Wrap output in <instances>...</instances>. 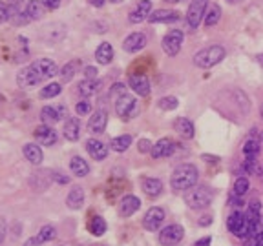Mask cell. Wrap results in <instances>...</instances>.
Instances as JSON below:
<instances>
[{
	"instance_id": "obj_1",
	"label": "cell",
	"mask_w": 263,
	"mask_h": 246,
	"mask_svg": "<svg viewBox=\"0 0 263 246\" xmlns=\"http://www.w3.org/2000/svg\"><path fill=\"white\" fill-rule=\"evenodd\" d=\"M57 73H59V70H57V66H55L53 60L42 59V60H37V62H33V64H29L27 68L18 71L16 82H18L20 88L27 90V88L42 84L44 81H49V79L55 77Z\"/></svg>"
},
{
	"instance_id": "obj_2",
	"label": "cell",
	"mask_w": 263,
	"mask_h": 246,
	"mask_svg": "<svg viewBox=\"0 0 263 246\" xmlns=\"http://www.w3.org/2000/svg\"><path fill=\"white\" fill-rule=\"evenodd\" d=\"M199 177L198 168L194 164H181L174 170L172 177H170V186H172L174 192H179V190H190L192 186H196Z\"/></svg>"
},
{
	"instance_id": "obj_3",
	"label": "cell",
	"mask_w": 263,
	"mask_h": 246,
	"mask_svg": "<svg viewBox=\"0 0 263 246\" xmlns=\"http://www.w3.org/2000/svg\"><path fill=\"white\" fill-rule=\"evenodd\" d=\"M223 59H225V48L223 46H209L205 49H199L198 53L194 55V64L201 70H209L212 66L220 64Z\"/></svg>"
},
{
	"instance_id": "obj_4",
	"label": "cell",
	"mask_w": 263,
	"mask_h": 246,
	"mask_svg": "<svg viewBox=\"0 0 263 246\" xmlns=\"http://www.w3.org/2000/svg\"><path fill=\"white\" fill-rule=\"evenodd\" d=\"M212 197H214L212 190H209V188H205V186H192L190 190L185 192V195H183L187 206H190V208H194V210L209 206V204L212 203Z\"/></svg>"
},
{
	"instance_id": "obj_5",
	"label": "cell",
	"mask_w": 263,
	"mask_h": 246,
	"mask_svg": "<svg viewBox=\"0 0 263 246\" xmlns=\"http://www.w3.org/2000/svg\"><path fill=\"white\" fill-rule=\"evenodd\" d=\"M207 7H209V0H192L190 2L187 11V22L190 29H196L201 24V20L207 15Z\"/></svg>"
},
{
	"instance_id": "obj_6",
	"label": "cell",
	"mask_w": 263,
	"mask_h": 246,
	"mask_svg": "<svg viewBox=\"0 0 263 246\" xmlns=\"http://www.w3.org/2000/svg\"><path fill=\"white\" fill-rule=\"evenodd\" d=\"M161 46L165 49V53L170 55V57H176L179 51H181L183 46V31L181 29H170V31L163 37Z\"/></svg>"
},
{
	"instance_id": "obj_7",
	"label": "cell",
	"mask_w": 263,
	"mask_h": 246,
	"mask_svg": "<svg viewBox=\"0 0 263 246\" xmlns=\"http://www.w3.org/2000/svg\"><path fill=\"white\" fill-rule=\"evenodd\" d=\"M183 236H185V230L181 225H168L159 234V243L163 246H176L177 243H181Z\"/></svg>"
},
{
	"instance_id": "obj_8",
	"label": "cell",
	"mask_w": 263,
	"mask_h": 246,
	"mask_svg": "<svg viewBox=\"0 0 263 246\" xmlns=\"http://www.w3.org/2000/svg\"><path fill=\"white\" fill-rule=\"evenodd\" d=\"M227 228L231 234H234L236 237H247L249 236V223L245 219V215H242L240 212L234 214L227 219Z\"/></svg>"
},
{
	"instance_id": "obj_9",
	"label": "cell",
	"mask_w": 263,
	"mask_h": 246,
	"mask_svg": "<svg viewBox=\"0 0 263 246\" xmlns=\"http://www.w3.org/2000/svg\"><path fill=\"white\" fill-rule=\"evenodd\" d=\"M163 221H165V212H163V208L154 206V208H150L146 212L145 219H143V225H145V228L148 232H157L161 228Z\"/></svg>"
},
{
	"instance_id": "obj_10",
	"label": "cell",
	"mask_w": 263,
	"mask_h": 246,
	"mask_svg": "<svg viewBox=\"0 0 263 246\" xmlns=\"http://www.w3.org/2000/svg\"><path fill=\"white\" fill-rule=\"evenodd\" d=\"M135 106H137L135 97L128 95V93L115 101V112H117V115L121 119H130V117H132V113H134Z\"/></svg>"
},
{
	"instance_id": "obj_11",
	"label": "cell",
	"mask_w": 263,
	"mask_h": 246,
	"mask_svg": "<svg viewBox=\"0 0 263 246\" xmlns=\"http://www.w3.org/2000/svg\"><path fill=\"white\" fill-rule=\"evenodd\" d=\"M44 11H46V5H44L42 0H29L24 7V22H29V20H38L44 16Z\"/></svg>"
},
{
	"instance_id": "obj_12",
	"label": "cell",
	"mask_w": 263,
	"mask_h": 246,
	"mask_svg": "<svg viewBox=\"0 0 263 246\" xmlns=\"http://www.w3.org/2000/svg\"><path fill=\"white\" fill-rule=\"evenodd\" d=\"M176 151V144H174V140L172 139H161V140H157L156 144L152 146V157L154 159H165V157H170Z\"/></svg>"
},
{
	"instance_id": "obj_13",
	"label": "cell",
	"mask_w": 263,
	"mask_h": 246,
	"mask_svg": "<svg viewBox=\"0 0 263 246\" xmlns=\"http://www.w3.org/2000/svg\"><path fill=\"white\" fill-rule=\"evenodd\" d=\"M152 13V0H141L137 2L134 9L130 11V22H134V24H139V22L146 20Z\"/></svg>"
},
{
	"instance_id": "obj_14",
	"label": "cell",
	"mask_w": 263,
	"mask_h": 246,
	"mask_svg": "<svg viewBox=\"0 0 263 246\" xmlns=\"http://www.w3.org/2000/svg\"><path fill=\"white\" fill-rule=\"evenodd\" d=\"M66 117V108L64 106H44L40 112V119L44 124H55Z\"/></svg>"
},
{
	"instance_id": "obj_15",
	"label": "cell",
	"mask_w": 263,
	"mask_h": 246,
	"mask_svg": "<svg viewBox=\"0 0 263 246\" xmlns=\"http://www.w3.org/2000/svg\"><path fill=\"white\" fill-rule=\"evenodd\" d=\"M145 46H146V35H143V33H130L123 42L124 51H128V53H137Z\"/></svg>"
},
{
	"instance_id": "obj_16",
	"label": "cell",
	"mask_w": 263,
	"mask_h": 246,
	"mask_svg": "<svg viewBox=\"0 0 263 246\" xmlns=\"http://www.w3.org/2000/svg\"><path fill=\"white\" fill-rule=\"evenodd\" d=\"M57 133H55V129H51L48 124H42V126H38L35 129V140H37L38 144H44V146H53L57 142Z\"/></svg>"
},
{
	"instance_id": "obj_17",
	"label": "cell",
	"mask_w": 263,
	"mask_h": 246,
	"mask_svg": "<svg viewBox=\"0 0 263 246\" xmlns=\"http://www.w3.org/2000/svg\"><path fill=\"white\" fill-rule=\"evenodd\" d=\"M141 206V201L135 195H124L119 203V215L121 217H130L132 214H135Z\"/></svg>"
},
{
	"instance_id": "obj_18",
	"label": "cell",
	"mask_w": 263,
	"mask_h": 246,
	"mask_svg": "<svg viewBox=\"0 0 263 246\" xmlns=\"http://www.w3.org/2000/svg\"><path fill=\"white\" fill-rule=\"evenodd\" d=\"M86 150L88 153L91 155V159H95V161H104L108 157V148L102 140H97V139H90L86 142Z\"/></svg>"
},
{
	"instance_id": "obj_19",
	"label": "cell",
	"mask_w": 263,
	"mask_h": 246,
	"mask_svg": "<svg viewBox=\"0 0 263 246\" xmlns=\"http://www.w3.org/2000/svg\"><path fill=\"white\" fill-rule=\"evenodd\" d=\"M106 124H108L106 112L104 110H97L90 117V121H88V128H90L91 133H102L106 129Z\"/></svg>"
},
{
	"instance_id": "obj_20",
	"label": "cell",
	"mask_w": 263,
	"mask_h": 246,
	"mask_svg": "<svg viewBox=\"0 0 263 246\" xmlns=\"http://www.w3.org/2000/svg\"><path fill=\"white\" fill-rule=\"evenodd\" d=\"M179 18L177 15V11H172V9H156L152 11L150 16H148V22H161V24H172Z\"/></svg>"
},
{
	"instance_id": "obj_21",
	"label": "cell",
	"mask_w": 263,
	"mask_h": 246,
	"mask_svg": "<svg viewBox=\"0 0 263 246\" xmlns=\"http://www.w3.org/2000/svg\"><path fill=\"white\" fill-rule=\"evenodd\" d=\"M130 88L137 93V95H150V82H148V79L143 75H130Z\"/></svg>"
},
{
	"instance_id": "obj_22",
	"label": "cell",
	"mask_w": 263,
	"mask_h": 246,
	"mask_svg": "<svg viewBox=\"0 0 263 246\" xmlns=\"http://www.w3.org/2000/svg\"><path fill=\"white\" fill-rule=\"evenodd\" d=\"M62 133L68 140H79L81 137V123H79V119H68L64 124V128H62Z\"/></svg>"
},
{
	"instance_id": "obj_23",
	"label": "cell",
	"mask_w": 263,
	"mask_h": 246,
	"mask_svg": "<svg viewBox=\"0 0 263 246\" xmlns=\"http://www.w3.org/2000/svg\"><path fill=\"white\" fill-rule=\"evenodd\" d=\"M66 203H68V208L71 210H79L84 203V190L81 186H73L66 197Z\"/></svg>"
},
{
	"instance_id": "obj_24",
	"label": "cell",
	"mask_w": 263,
	"mask_h": 246,
	"mask_svg": "<svg viewBox=\"0 0 263 246\" xmlns=\"http://www.w3.org/2000/svg\"><path fill=\"white\" fill-rule=\"evenodd\" d=\"M95 60L99 64L106 66L113 60V49L110 46V42H102L99 44V48L95 49Z\"/></svg>"
},
{
	"instance_id": "obj_25",
	"label": "cell",
	"mask_w": 263,
	"mask_h": 246,
	"mask_svg": "<svg viewBox=\"0 0 263 246\" xmlns=\"http://www.w3.org/2000/svg\"><path fill=\"white\" fill-rule=\"evenodd\" d=\"M174 128L179 135H181L183 139H192L194 137V124L185 117H179L176 119V123H174Z\"/></svg>"
},
{
	"instance_id": "obj_26",
	"label": "cell",
	"mask_w": 263,
	"mask_h": 246,
	"mask_svg": "<svg viewBox=\"0 0 263 246\" xmlns=\"http://www.w3.org/2000/svg\"><path fill=\"white\" fill-rule=\"evenodd\" d=\"M22 153H24V157H26L31 164L37 166L42 162V150H40V146L38 144H26L22 148Z\"/></svg>"
},
{
	"instance_id": "obj_27",
	"label": "cell",
	"mask_w": 263,
	"mask_h": 246,
	"mask_svg": "<svg viewBox=\"0 0 263 246\" xmlns=\"http://www.w3.org/2000/svg\"><path fill=\"white\" fill-rule=\"evenodd\" d=\"M70 170L77 177H86L90 173V166H88V162L82 157H73L70 161Z\"/></svg>"
},
{
	"instance_id": "obj_28",
	"label": "cell",
	"mask_w": 263,
	"mask_h": 246,
	"mask_svg": "<svg viewBox=\"0 0 263 246\" xmlns=\"http://www.w3.org/2000/svg\"><path fill=\"white\" fill-rule=\"evenodd\" d=\"M163 190V182L159 179H143V192L148 197H157Z\"/></svg>"
},
{
	"instance_id": "obj_29",
	"label": "cell",
	"mask_w": 263,
	"mask_h": 246,
	"mask_svg": "<svg viewBox=\"0 0 263 246\" xmlns=\"http://www.w3.org/2000/svg\"><path fill=\"white\" fill-rule=\"evenodd\" d=\"M130 146H132V135H119V137L112 139V142H110V148L113 151H117V153L126 151Z\"/></svg>"
},
{
	"instance_id": "obj_30",
	"label": "cell",
	"mask_w": 263,
	"mask_h": 246,
	"mask_svg": "<svg viewBox=\"0 0 263 246\" xmlns=\"http://www.w3.org/2000/svg\"><path fill=\"white\" fill-rule=\"evenodd\" d=\"M97 90H99V82L90 81V79H84L81 84L77 86V91H79V95L81 97H91Z\"/></svg>"
},
{
	"instance_id": "obj_31",
	"label": "cell",
	"mask_w": 263,
	"mask_h": 246,
	"mask_svg": "<svg viewBox=\"0 0 263 246\" xmlns=\"http://www.w3.org/2000/svg\"><path fill=\"white\" fill-rule=\"evenodd\" d=\"M260 150H262V146H260V142L256 139H249L247 142L243 144V153H245V157H249V159H256Z\"/></svg>"
},
{
	"instance_id": "obj_32",
	"label": "cell",
	"mask_w": 263,
	"mask_h": 246,
	"mask_svg": "<svg viewBox=\"0 0 263 246\" xmlns=\"http://www.w3.org/2000/svg\"><path fill=\"white\" fill-rule=\"evenodd\" d=\"M106 228H108L106 221L102 219V217H99V215H95V217L90 221V232L93 236H102V234L106 232Z\"/></svg>"
},
{
	"instance_id": "obj_33",
	"label": "cell",
	"mask_w": 263,
	"mask_h": 246,
	"mask_svg": "<svg viewBox=\"0 0 263 246\" xmlns=\"http://www.w3.org/2000/svg\"><path fill=\"white\" fill-rule=\"evenodd\" d=\"M220 16H221V9L220 5H212L209 11H207V15H205V26H216L218 22H220Z\"/></svg>"
},
{
	"instance_id": "obj_34",
	"label": "cell",
	"mask_w": 263,
	"mask_h": 246,
	"mask_svg": "<svg viewBox=\"0 0 263 246\" xmlns=\"http://www.w3.org/2000/svg\"><path fill=\"white\" fill-rule=\"evenodd\" d=\"M60 91H62V86L59 82H51V84L44 86L42 90H40V97L42 99H53V97L60 95Z\"/></svg>"
},
{
	"instance_id": "obj_35",
	"label": "cell",
	"mask_w": 263,
	"mask_h": 246,
	"mask_svg": "<svg viewBox=\"0 0 263 246\" xmlns=\"http://www.w3.org/2000/svg\"><path fill=\"white\" fill-rule=\"evenodd\" d=\"M55 236H57V230H55V226L46 225V226H42V228L38 230L37 239L40 243H48V241H51V239H55Z\"/></svg>"
},
{
	"instance_id": "obj_36",
	"label": "cell",
	"mask_w": 263,
	"mask_h": 246,
	"mask_svg": "<svg viewBox=\"0 0 263 246\" xmlns=\"http://www.w3.org/2000/svg\"><path fill=\"white\" fill-rule=\"evenodd\" d=\"M249 188H251V182H249L247 177H240V179H236V182H234V195L242 197V195H245V193L249 192Z\"/></svg>"
},
{
	"instance_id": "obj_37",
	"label": "cell",
	"mask_w": 263,
	"mask_h": 246,
	"mask_svg": "<svg viewBox=\"0 0 263 246\" xmlns=\"http://www.w3.org/2000/svg\"><path fill=\"white\" fill-rule=\"evenodd\" d=\"M262 215V204L260 201H253V203H249V210H247V215H245V219L247 221H253L256 217Z\"/></svg>"
},
{
	"instance_id": "obj_38",
	"label": "cell",
	"mask_w": 263,
	"mask_h": 246,
	"mask_svg": "<svg viewBox=\"0 0 263 246\" xmlns=\"http://www.w3.org/2000/svg\"><path fill=\"white\" fill-rule=\"evenodd\" d=\"M75 70H77V62H70V64H66L64 68L59 71L60 79H62L64 82L71 81V79H73V75H75Z\"/></svg>"
},
{
	"instance_id": "obj_39",
	"label": "cell",
	"mask_w": 263,
	"mask_h": 246,
	"mask_svg": "<svg viewBox=\"0 0 263 246\" xmlns=\"http://www.w3.org/2000/svg\"><path fill=\"white\" fill-rule=\"evenodd\" d=\"M179 106V101H177L176 97H163L161 101H159V108L165 110V112H170V110H176Z\"/></svg>"
},
{
	"instance_id": "obj_40",
	"label": "cell",
	"mask_w": 263,
	"mask_h": 246,
	"mask_svg": "<svg viewBox=\"0 0 263 246\" xmlns=\"http://www.w3.org/2000/svg\"><path fill=\"white\" fill-rule=\"evenodd\" d=\"M247 223H249V236H260V234H262V230H263L262 215L253 221H247Z\"/></svg>"
},
{
	"instance_id": "obj_41",
	"label": "cell",
	"mask_w": 263,
	"mask_h": 246,
	"mask_svg": "<svg viewBox=\"0 0 263 246\" xmlns=\"http://www.w3.org/2000/svg\"><path fill=\"white\" fill-rule=\"evenodd\" d=\"M123 95H126V93H124V84H121V82L113 84L112 90H110V97H112L113 101H117V99H121Z\"/></svg>"
},
{
	"instance_id": "obj_42",
	"label": "cell",
	"mask_w": 263,
	"mask_h": 246,
	"mask_svg": "<svg viewBox=\"0 0 263 246\" xmlns=\"http://www.w3.org/2000/svg\"><path fill=\"white\" fill-rule=\"evenodd\" d=\"M75 110H77V113H79V115H88V113L91 112V104L88 101H81L75 106Z\"/></svg>"
},
{
	"instance_id": "obj_43",
	"label": "cell",
	"mask_w": 263,
	"mask_h": 246,
	"mask_svg": "<svg viewBox=\"0 0 263 246\" xmlns=\"http://www.w3.org/2000/svg\"><path fill=\"white\" fill-rule=\"evenodd\" d=\"M242 170L245 171V173H254L256 171V159H245V162H243Z\"/></svg>"
},
{
	"instance_id": "obj_44",
	"label": "cell",
	"mask_w": 263,
	"mask_h": 246,
	"mask_svg": "<svg viewBox=\"0 0 263 246\" xmlns=\"http://www.w3.org/2000/svg\"><path fill=\"white\" fill-rule=\"evenodd\" d=\"M9 7H7V4H4L2 0H0V24H4L5 20H9Z\"/></svg>"
},
{
	"instance_id": "obj_45",
	"label": "cell",
	"mask_w": 263,
	"mask_h": 246,
	"mask_svg": "<svg viewBox=\"0 0 263 246\" xmlns=\"http://www.w3.org/2000/svg\"><path fill=\"white\" fill-rule=\"evenodd\" d=\"M152 142L148 139H141L139 140V146H137V148H139V151L141 153H148V151H152Z\"/></svg>"
},
{
	"instance_id": "obj_46",
	"label": "cell",
	"mask_w": 263,
	"mask_h": 246,
	"mask_svg": "<svg viewBox=\"0 0 263 246\" xmlns=\"http://www.w3.org/2000/svg\"><path fill=\"white\" fill-rule=\"evenodd\" d=\"M243 246H262V243H260L258 236H249V239L245 241V245Z\"/></svg>"
},
{
	"instance_id": "obj_47",
	"label": "cell",
	"mask_w": 263,
	"mask_h": 246,
	"mask_svg": "<svg viewBox=\"0 0 263 246\" xmlns=\"http://www.w3.org/2000/svg\"><path fill=\"white\" fill-rule=\"evenodd\" d=\"M5 232H7V226H5V221L0 217V246H2V243H4L5 239Z\"/></svg>"
},
{
	"instance_id": "obj_48",
	"label": "cell",
	"mask_w": 263,
	"mask_h": 246,
	"mask_svg": "<svg viewBox=\"0 0 263 246\" xmlns=\"http://www.w3.org/2000/svg\"><path fill=\"white\" fill-rule=\"evenodd\" d=\"M95 75H97V70L95 68H86V70H84V77H86V79H90V81H95Z\"/></svg>"
},
{
	"instance_id": "obj_49",
	"label": "cell",
	"mask_w": 263,
	"mask_h": 246,
	"mask_svg": "<svg viewBox=\"0 0 263 246\" xmlns=\"http://www.w3.org/2000/svg\"><path fill=\"white\" fill-rule=\"evenodd\" d=\"M42 2L46 7H49V9H55V7H59L60 5V0H42Z\"/></svg>"
},
{
	"instance_id": "obj_50",
	"label": "cell",
	"mask_w": 263,
	"mask_h": 246,
	"mask_svg": "<svg viewBox=\"0 0 263 246\" xmlns=\"http://www.w3.org/2000/svg\"><path fill=\"white\" fill-rule=\"evenodd\" d=\"M40 245V241H38L37 237H29L26 243H24V246H38Z\"/></svg>"
},
{
	"instance_id": "obj_51",
	"label": "cell",
	"mask_w": 263,
	"mask_h": 246,
	"mask_svg": "<svg viewBox=\"0 0 263 246\" xmlns=\"http://www.w3.org/2000/svg\"><path fill=\"white\" fill-rule=\"evenodd\" d=\"M55 181L60 182V184H66V182L70 181V179H68L66 175H60V173H57V175H55Z\"/></svg>"
},
{
	"instance_id": "obj_52",
	"label": "cell",
	"mask_w": 263,
	"mask_h": 246,
	"mask_svg": "<svg viewBox=\"0 0 263 246\" xmlns=\"http://www.w3.org/2000/svg\"><path fill=\"white\" fill-rule=\"evenodd\" d=\"M194 246H210V237H205V239H199Z\"/></svg>"
},
{
	"instance_id": "obj_53",
	"label": "cell",
	"mask_w": 263,
	"mask_h": 246,
	"mask_svg": "<svg viewBox=\"0 0 263 246\" xmlns=\"http://www.w3.org/2000/svg\"><path fill=\"white\" fill-rule=\"evenodd\" d=\"M88 2L93 4L95 7H102V5H104V0H88Z\"/></svg>"
},
{
	"instance_id": "obj_54",
	"label": "cell",
	"mask_w": 263,
	"mask_h": 246,
	"mask_svg": "<svg viewBox=\"0 0 263 246\" xmlns=\"http://www.w3.org/2000/svg\"><path fill=\"white\" fill-rule=\"evenodd\" d=\"M258 62H260V66L263 68V53L262 55H258Z\"/></svg>"
},
{
	"instance_id": "obj_55",
	"label": "cell",
	"mask_w": 263,
	"mask_h": 246,
	"mask_svg": "<svg viewBox=\"0 0 263 246\" xmlns=\"http://www.w3.org/2000/svg\"><path fill=\"white\" fill-rule=\"evenodd\" d=\"M258 237H260V243H262V246H263V230H262V234H260Z\"/></svg>"
},
{
	"instance_id": "obj_56",
	"label": "cell",
	"mask_w": 263,
	"mask_h": 246,
	"mask_svg": "<svg viewBox=\"0 0 263 246\" xmlns=\"http://www.w3.org/2000/svg\"><path fill=\"white\" fill-rule=\"evenodd\" d=\"M167 2H170V4H176V2H181V0H167Z\"/></svg>"
},
{
	"instance_id": "obj_57",
	"label": "cell",
	"mask_w": 263,
	"mask_h": 246,
	"mask_svg": "<svg viewBox=\"0 0 263 246\" xmlns=\"http://www.w3.org/2000/svg\"><path fill=\"white\" fill-rule=\"evenodd\" d=\"M110 2H113V4H119V2H123V0H110Z\"/></svg>"
},
{
	"instance_id": "obj_58",
	"label": "cell",
	"mask_w": 263,
	"mask_h": 246,
	"mask_svg": "<svg viewBox=\"0 0 263 246\" xmlns=\"http://www.w3.org/2000/svg\"><path fill=\"white\" fill-rule=\"evenodd\" d=\"M2 101H4V97H2V95H0V104H2Z\"/></svg>"
},
{
	"instance_id": "obj_59",
	"label": "cell",
	"mask_w": 263,
	"mask_h": 246,
	"mask_svg": "<svg viewBox=\"0 0 263 246\" xmlns=\"http://www.w3.org/2000/svg\"><path fill=\"white\" fill-rule=\"evenodd\" d=\"M229 2H242V0H229Z\"/></svg>"
},
{
	"instance_id": "obj_60",
	"label": "cell",
	"mask_w": 263,
	"mask_h": 246,
	"mask_svg": "<svg viewBox=\"0 0 263 246\" xmlns=\"http://www.w3.org/2000/svg\"><path fill=\"white\" fill-rule=\"evenodd\" d=\"M260 113H262V117H263V106H262V110H260Z\"/></svg>"
},
{
	"instance_id": "obj_61",
	"label": "cell",
	"mask_w": 263,
	"mask_h": 246,
	"mask_svg": "<svg viewBox=\"0 0 263 246\" xmlns=\"http://www.w3.org/2000/svg\"><path fill=\"white\" fill-rule=\"evenodd\" d=\"M262 139H263V135H262Z\"/></svg>"
}]
</instances>
